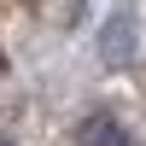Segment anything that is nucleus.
Segmentation results:
<instances>
[{
  "label": "nucleus",
  "mask_w": 146,
  "mask_h": 146,
  "mask_svg": "<svg viewBox=\"0 0 146 146\" xmlns=\"http://www.w3.org/2000/svg\"><path fill=\"white\" fill-rule=\"evenodd\" d=\"M135 47H140V35H135V6H117L111 18H105V29H100V58L111 70H123L129 58H135Z\"/></svg>",
  "instance_id": "1"
},
{
  "label": "nucleus",
  "mask_w": 146,
  "mask_h": 146,
  "mask_svg": "<svg viewBox=\"0 0 146 146\" xmlns=\"http://www.w3.org/2000/svg\"><path fill=\"white\" fill-rule=\"evenodd\" d=\"M76 146H135V135L123 129V117H111V111H94V117H82Z\"/></svg>",
  "instance_id": "2"
},
{
  "label": "nucleus",
  "mask_w": 146,
  "mask_h": 146,
  "mask_svg": "<svg viewBox=\"0 0 146 146\" xmlns=\"http://www.w3.org/2000/svg\"><path fill=\"white\" fill-rule=\"evenodd\" d=\"M0 146H18V140H12V135H0Z\"/></svg>",
  "instance_id": "3"
}]
</instances>
